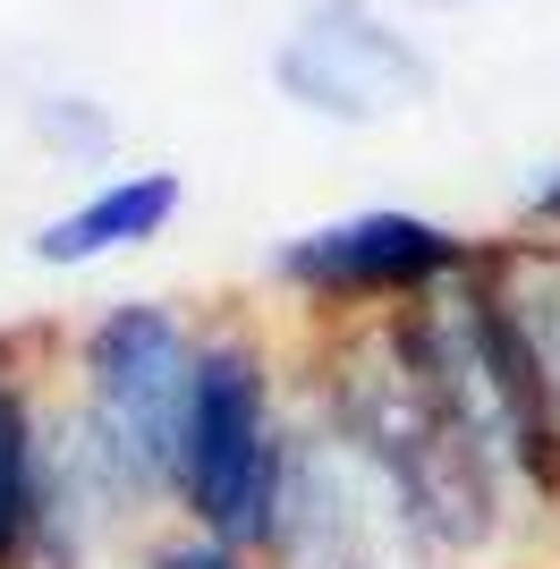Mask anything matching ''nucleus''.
<instances>
[{"label":"nucleus","instance_id":"1","mask_svg":"<svg viewBox=\"0 0 560 569\" xmlns=\"http://www.w3.org/2000/svg\"><path fill=\"white\" fill-rule=\"evenodd\" d=\"M289 451H298V417L280 400V357L247 323H204L179 408L170 519L263 552L280 519V485H289Z\"/></svg>","mask_w":560,"mask_h":569},{"label":"nucleus","instance_id":"2","mask_svg":"<svg viewBox=\"0 0 560 569\" xmlns=\"http://www.w3.org/2000/svg\"><path fill=\"white\" fill-rule=\"evenodd\" d=\"M196 340H204V323L179 315L170 298H111L69 340V417L144 510H170V459H179Z\"/></svg>","mask_w":560,"mask_h":569},{"label":"nucleus","instance_id":"3","mask_svg":"<svg viewBox=\"0 0 560 569\" xmlns=\"http://www.w3.org/2000/svg\"><path fill=\"white\" fill-rule=\"evenodd\" d=\"M484 238L450 230L433 213H408V204H366V213H340V221H314V230L280 238L272 247V289H289L306 315H391V307H417L433 289H450L459 272H476Z\"/></svg>","mask_w":560,"mask_h":569},{"label":"nucleus","instance_id":"4","mask_svg":"<svg viewBox=\"0 0 560 569\" xmlns=\"http://www.w3.org/2000/svg\"><path fill=\"white\" fill-rule=\"evenodd\" d=\"M272 86L314 119L373 128V119L424 111L442 77H433V60H424L373 0H306L298 26H289L280 51H272Z\"/></svg>","mask_w":560,"mask_h":569},{"label":"nucleus","instance_id":"5","mask_svg":"<svg viewBox=\"0 0 560 569\" xmlns=\"http://www.w3.org/2000/svg\"><path fill=\"white\" fill-rule=\"evenodd\" d=\"M60 485V400L43 391L34 340L0 332V569L34 561Z\"/></svg>","mask_w":560,"mask_h":569},{"label":"nucleus","instance_id":"6","mask_svg":"<svg viewBox=\"0 0 560 569\" xmlns=\"http://www.w3.org/2000/svg\"><path fill=\"white\" fill-rule=\"evenodd\" d=\"M179 213H187V179L179 170H162V162L153 170H119V179H102L86 204L51 213L43 230L26 238V256L43 263V272H86V263H111V256H128V247H153Z\"/></svg>","mask_w":560,"mask_h":569},{"label":"nucleus","instance_id":"7","mask_svg":"<svg viewBox=\"0 0 560 569\" xmlns=\"http://www.w3.org/2000/svg\"><path fill=\"white\" fill-rule=\"evenodd\" d=\"M484 281L501 298V315H510L518 349L536 366V391L560 426V238H501V247H484Z\"/></svg>","mask_w":560,"mask_h":569},{"label":"nucleus","instance_id":"8","mask_svg":"<svg viewBox=\"0 0 560 569\" xmlns=\"http://www.w3.org/2000/svg\"><path fill=\"white\" fill-rule=\"evenodd\" d=\"M137 569H263V552H247V545H230V536H204V527L170 519V527H153V536L137 545Z\"/></svg>","mask_w":560,"mask_h":569},{"label":"nucleus","instance_id":"9","mask_svg":"<svg viewBox=\"0 0 560 569\" xmlns=\"http://www.w3.org/2000/svg\"><path fill=\"white\" fill-rule=\"evenodd\" d=\"M34 128H43V144H60L69 162H102V153H111V119L86 94H51L43 111H34Z\"/></svg>","mask_w":560,"mask_h":569},{"label":"nucleus","instance_id":"10","mask_svg":"<svg viewBox=\"0 0 560 569\" xmlns=\"http://www.w3.org/2000/svg\"><path fill=\"white\" fill-rule=\"evenodd\" d=\"M518 213L536 221V238H560V162H552V170H536V179L518 188Z\"/></svg>","mask_w":560,"mask_h":569},{"label":"nucleus","instance_id":"11","mask_svg":"<svg viewBox=\"0 0 560 569\" xmlns=\"http://www.w3.org/2000/svg\"><path fill=\"white\" fill-rule=\"evenodd\" d=\"M442 9H459V0H442Z\"/></svg>","mask_w":560,"mask_h":569}]
</instances>
